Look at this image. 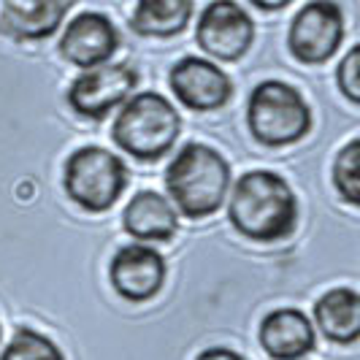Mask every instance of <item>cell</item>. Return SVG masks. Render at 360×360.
<instances>
[{"label":"cell","instance_id":"obj_1","mask_svg":"<svg viewBox=\"0 0 360 360\" xmlns=\"http://www.w3.org/2000/svg\"><path fill=\"white\" fill-rule=\"evenodd\" d=\"M228 217L244 238L279 241L298 222V200L288 181L274 171H250L236 181Z\"/></svg>","mask_w":360,"mask_h":360},{"label":"cell","instance_id":"obj_2","mask_svg":"<svg viewBox=\"0 0 360 360\" xmlns=\"http://www.w3.org/2000/svg\"><path fill=\"white\" fill-rule=\"evenodd\" d=\"M165 190L184 217L214 214L231 190V165L209 144H184L165 168Z\"/></svg>","mask_w":360,"mask_h":360},{"label":"cell","instance_id":"obj_3","mask_svg":"<svg viewBox=\"0 0 360 360\" xmlns=\"http://www.w3.org/2000/svg\"><path fill=\"white\" fill-rule=\"evenodd\" d=\"M181 117L171 101L158 92H139L122 103L114 122V141L136 160H160L176 144Z\"/></svg>","mask_w":360,"mask_h":360},{"label":"cell","instance_id":"obj_4","mask_svg":"<svg viewBox=\"0 0 360 360\" xmlns=\"http://www.w3.org/2000/svg\"><path fill=\"white\" fill-rule=\"evenodd\" d=\"M247 122L252 136L266 146H288L301 141L311 127V108L304 95L285 82H260L250 95Z\"/></svg>","mask_w":360,"mask_h":360},{"label":"cell","instance_id":"obj_5","mask_svg":"<svg viewBox=\"0 0 360 360\" xmlns=\"http://www.w3.org/2000/svg\"><path fill=\"white\" fill-rule=\"evenodd\" d=\"M63 184L68 198L84 212H106L111 209L127 187V165L111 149L103 146H82L68 162Z\"/></svg>","mask_w":360,"mask_h":360},{"label":"cell","instance_id":"obj_6","mask_svg":"<svg viewBox=\"0 0 360 360\" xmlns=\"http://www.w3.org/2000/svg\"><path fill=\"white\" fill-rule=\"evenodd\" d=\"M344 41L342 8L333 0H311L307 3L290 25L288 46L295 60L317 65L339 52Z\"/></svg>","mask_w":360,"mask_h":360},{"label":"cell","instance_id":"obj_7","mask_svg":"<svg viewBox=\"0 0 360 360\" xmlns=\"http://www.w3.org/2000/svg\"><path fill=\"white\" fill-rule=\"evenodd\" d=\"M255 22L233 0H214L203 8L195 27V41L203 52L222 63H236L252 46Z\"/></svg>","mask_w":360,"mask_h":360},{"label":"cell","instance_id":"obj_8","mask_svg":"<svg viewBox=\"0 0 360 360\" xmlns=\"http://www.w3.org/2000/svg\"><path fill=\"white\" fill-rule=\"evenodd\" d=\"M139 76L130 65L103 63L82 73L68 87V103L87 120H103L111 108L122 106L133 95Z\"/></svg>","mask_w":360,"mask_h":360},{"label":"cell","instance_id":"obj_9","mask_svg":"<svg viewBox=\"0 0 360 360\" xmlns=\"http://www.w3.org/2000/svg\"><path fill=\"white\" fill-rule=\"evenodd\" d=\"M168 84L176 101L193 111H214L233 95L231 76L206 57H181L168 73Z\"/></svg>","mask_w":360,"mask_h":360},{"label":"cell","instance_id":"obj_10","mask_svg":"<svg viewBox=\"0 0 360 360\" xmlns=\"http://www.w3.org/2000/svg\"><path fill=\"white\" fill-rule=\"evenodd\" d=\"M108 276L114 290L133 304L155 298L165 285V260L144 244H127L111 257Z\"/></svg>","mask_w":360,"mask_h":360},{"label":"cell","instance_id":"obj_11","mask_svg":"<svg viewBox=\"0 0 360 360\" xmlns=\"http://www.w3.org/2000/svg\"><path fill=\"white\" fill-rule=\"evenodd\" d=\"M120 46V33L106 14L82 11L68 22L60 36V54L79 68H95L108 63Z\"/></svg>","mask_w":360,"mask_h":360},{"label":"cell","instance_id":"obj_12","mask_svg":"<svg viewBox=\"0 0 360 360\" xmlns=\"http://www.w3.org/2000/svg\"><path fill=\"white\" fill-rule=\"evenodd\" d=\"M76 0H3V33L17 41H41L57 33Z\"/></svg>","mask_w":360,"mask_h":360},{"label":"cell","instance_id":"obj_13","mask_svg":"<svg viewBox=\"0 0 360 360\" xmlns=\"http://www.w3.org/2000/svg\"><path fill=\"white\" fill-rule=\"evenodd\" d=\"M260 344L274 360H301L314 349V325L301 309H276L260 323Z\"/></svg>","mask_w":360,"mask_h":360},{"label":"cell","instance_id":"obj_14","mask_svg":"<svg viewBox=\"0 0 360 360\" xmlns=\"http://www.w3.org/2000/svg\"><path fill=\"white\" fill-rule=\"evenodd\" d=\"M122 225L139 241H168L179 228L174 203L158 190L136 193L122 212Z\"/></svg>","mask_w":360,"mask_h":360},{"label":"cell","instance_id":"obj_15","mask_svg":"<svg viewBox=\"0 0 360 360\" xmlns=\"http://www.w3.org/2000/svg\"><path fill=\"white\" fill-rule=\"evenodd\" d=\"M314 320L325 339L352 344L360 336V295L352 288L328 290L314 304Z\"/></svg>","mask_w":360,"mask_h":360},{"label":"cell","instance_id":"obj_16","mask_svg":"<svg viewBox=\"0 0 360 360\" xmlns=\"http://www.w3.org/2000/svg\"><path fill=\"white\" fill-rule=\"evenodd\" d=\"M193 19V0H139L133 11L136 33L152 38L179 36Z\"/></svg>","mask_w":360,"mask_h":360},{"label":"cell","instance_id":"obj_17","mask_svg":"<svg viewBox=\"0 0 360 360\" xmlns=\"http://www.w3.org/2000/svg\"><path fill=\"white\" fill-rule=\"evenodd\" d=\"M0 360H63V352L49 336L38 333L33 328H19L11 336V342L6 344Z\"/></svg>","mask_w":360,"mask_h":360},{"label":"cell","instance_id":"obj_18","mask_svg":"<svg viewBox=\"0 0 360 360\" xmlns=\"http://www.w3.org/2000/svg\"><path fill=\"white\" fill-rule=\"evenodd\" d=\"M333 184L336 193L342 195L349 206H358L360 200V141L352 139L344 149H339L333 160Z\"/></svg>","mask_w":360,"mask_h":360},{"label":"cell","instance_id":"obj_19","mask_svg":"<svg viewBox=\"0 0 360 360\" xmlns=\"http://www.w3.org/2000/svg\"><path fill=\"white\" fill-rule=\"evenodd\" d=\"M339 90L349 103H360V46H352L347 57L339 63Z\"/></svg>","mask_w":360,"mask_h":360},{"label":"cell","instance_id":"obj_20","mask_svg":"<svg viewBox=\"0 0 360 360\" xmlns=\"http://www.w3.org/2000/svg\"><path fill=\"white\" fill-rule=\"evenodd\" d=\"M195 360H244V358L238 352H233V349H228V347H209Z\"/></svg>","mask_w":360,"mask_h":360},{"label":"cell","instance_id":"obj_21","mask_svg":"<svg viewBox=\"0 0 360 360\" xmlns=\"http://www.w3.org/2000/svg\"><path fill=\"white\" fill-rule=\"evenodd\" d=\"M250 3L257 6V8H263V11H279V8L290 6L292 0H250Z\"/></svg>","mask_w":360,"mask_h":360}]
</instances>
